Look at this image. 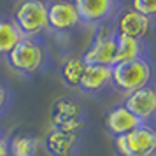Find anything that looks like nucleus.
I'll list each match as a JSON object with an SVG mask.
<instances>
[{
	"mask_svg": "<svg viewBox=\"0 0 156 156\" xmlns=\"http://www.w3.org/2000/svg\"><path fill=\"white\" fill-rule=\"evenodd\" d=\"M132 9L146 18H156V0H132Z\"/></svg>",
	"mask_w": 156,
	"mask_h": 156,
	"instance_id": "18",
	"label": "nucleus"
},
{
	"mask_svg": "<svg viewBox=\"0 0 156 156\" xmlns=\"http://www.w3.org/2000/svg\"><path fill=\"white\" fill-rule=\"evenodd\" d=\"M153 156H156V154H153Z\"/></svg>",
	"mask_w": 156,
	"mask_h": 156,
	"instance_id": "21",
	"label": "nucleus"
},
{
	"mask_svg": "<svg viewBox=\"0 0 156 156\" xmlns=\"http://www.w3.org/2000/svg\"><path fill=\"white\" fill-rule=\"evenodd\" d=\"M84 60L83 56H69L63 62V65L60 67V77L69 88H77L79 81L83 77V72H84Z\"/></svg>",
	"mask_w": 156,
	"mask_h": 156,
	"instance_id": "17",
	"label": "nucleus"
},
{
	"mask_svg": "<svg viewBox=\"0 0 156 156\" xmlns=\"http://www.w3.org/2000/svg\"><path fill=\"white\" fill-rule=\"evenodd\" d=\"M153 77V67L147 58H139L132 62H121L112 65V83L111 84L121 93H132L149 84Z\"/></svg>",
	"mask_w": 156,
	"mask_h": 156,
	"instance_id": "2",
	"label": "nucleus"
},
{
	"mask_svg": "<svg viewBox=\"0 0 156 156\" xmlns=\"http://www.w3.org/2000/svg\"><path fill=\"white\" fill-rule=\"evenodd\" d=\"M23 37L14 21L7 16H0V56H7Z\"/></svg>",
	"mask_w": 156,
	"mask_h": 156,
	"instance_id": "16",
	"label": "nucleus"
},
{
	"mask_svg": "<svg viewBox=\"0 0 156 156\" xmlns=\"http://www.w3.org/2000/svg\"><path fill=\"white\" fill-rule=\"evenodd\" d=\"M79 14V21L91 27L107 23L118 11V0H72Z\"/></svg>",
	"mask_w": 156,
	"mask_h": 156,
	"instance_id": "7",
	"label": "nucleus"
},
{
	"mask_svg": "<svg viewBox=\"0 0 156 156\" xmlns=\"http://www.w3.org/2000/svg\"><path fill=\"white\" fill-rule=\"evenodd\" d=\"M49 121L55 130L79 133L86 125V116L79 102L63 97L55 100L49 112Z\"/></svg>",
	"mask_w": 156,
	"mask_h": 156,
	"instance_id": "6",
	"label": "nucleus"
},
{
	"mask_svg": "<svg viewBox=\"0 0 156 156\" xmlns=\"http://www.w3.org/2000/svg\"><path fill=\"white\" fill-rule=\"evenodd\" d=\"M144 53H146L144 39H133V37L116 34V63L146 58Z\"/></svg>",
	"mask_w": 156,
	"mask_h": 156,
	"instance_id": "15",
	"label": "nucleus"
},
{
	"mask_svg": "<svg viewBox=\"0 0 156 156\" xmlns=\"http://www.w3.org/2000/svg\"><path fill=\"white\" fill-rule=\"evenodd\" d=\"M116 34L118 35H126L133 39H144L151 30V20L144 14L137 12L133 9H123L116 16Z\"/></svg>",
	"mask_w": 156,
	"mask_h": 156,
	"instance_id": "11",
	"label": "nucleus"
},
{
	"mask_svg": "<svg viewBox=\"0 0 156 156\" xmlns=\"http://www.w3.org/2000/svg\"><path fill=\"white\" fill-rule=\"evenodd\" d=\"M112 83V67L86 63L83 77L79 81V90L84 95H98Z\"/></svg>",
	"mask_w": 156,
	"mask_h": 156,
	"instance_id": "12",
	"label": "nucleus"
},
{
	"mask_svg": "<svg viewBox=\"0 0 156 156\" xmlns=\"http://www.w3.org/2000/svg\"><path fill=\"white\" fill-rule=\"evenodd\" d=\"M84 63L112 67L116 63V30L107 23L97 27L90 48L83 53Z\"/></svg>",
	"mask_w": 156,
	"mask_h": 156,
	"instance_id": "5",
	"label": "nucleus"
},
{
	"mask_svg": "<svg viewBox=\"0 0 156 156\" xmlns=\"http://www.w3.org/2000/svg\"><path fill=\"white\" fill-rule=\"evenodd\" d=\"M21 37L35 39L48 30V2L46 0H20L11 18Z\"/></svg>",
	"mask_w": 156,
	"mask_h": 156,
	"instance_id": "1",
	"label": "nucleus"
},
{
	"mask_svg": "<svg viewBox=\"0 0 156 156\" xmlns=\"http://www.w3.org/2000/svg\"><path fill=\"white\" fill-rule=\"evenodd\" d=\"M5 60L12 70L21 74H34L46 62V49L39 41L23 37L14 46V49L5 56Z\"/></svg>",
	"mask_w": 156,
	"mask_h": 156,
	"instance_id": "4",
	"label": "nucleus"
},
{
	"mask_svg": "<svg viewBox=\"0 0 156 156\" xmlns=\"http://www.w3.org/2000/svg\"><path fill=\"white\" fill-rule=\"evenodd\" d=\"M123 105L140 123H149L156 118V88L144 86L125 97Z\"/></svg>",
	"mask_w": 156,
	"mask_h": 156,
	"instance_id": "8",
	"label": "nucleus"
},
{
	"mask_svg": "<svg viewBox=\"0 0 156 156\" xmlns=\"http://www.w3.org/2000/svg\"><path fill=\"white\" fill-rule=\"evenodd\" d=\"M139 125H142V123L123 104L112 107L105 116V128L112 137H119V135L128 133Z\"/></svg>",
	"mask_w": 156,
	"mask_h": 156,
	"instance_id": "14",
	"label": "nucleus"
},
{
	"mask_svg": "<svg viewBox=\"0 0 156 156\" xmlns=\"http://www.w3.org/2000/svg\"><path fill=\"white\" fill-rule=\"evenodd\" d=\"M42 142L51 156H72V153L76 151L79 144V133L51 128L46 139H42Z\"/></svg>",
	"mask_w": 156,
	"mask_h": 156,
	"instance_id": "13",
	"label": "nucleus"
},
{
	"mask_svg": "<svg viewBox=\"0 0 156 156\" xmlns=\"http://www.w3.org/2000/svg\"><path fill=\"white\" fill-rule=\"evenodd\" d=\"M114 149L119 156L156 154V126L142 123L132 132L114 137Z\"/></svg>",
	"mask_w": 156,
	"mask_h": 156,
	"instance_id": "3",
	"label": "nucleus"
},
{
	"mask_svg": "<svg viewBox=\"0 0 156 156\" xmlns=\"http://www.w3.org/2000/svg\"><path fill=\"white\" fill-rule=\"evenodd\" d=\"M42 139L28 128H16L7 137V156H41Z\"/></svg>",
	"mask_w": 156,
	"mask_h": 156,
	"instance_id": "10",
	"label": "nucleus"
},
{
	"mask_svg": "<svg viewBox=\"0 0 156 156\" xmlns=\"http://www.w3.org/2000/svg\"><path fill=\"white\" fill-rule=\"evenodd\" d=\"M79 14L72 0H49L48 2V28L67 32L77 27Z\"/></svg>",
	"mask_w": 156,
	"mask_h": 156,
	"instance_id": "9",
	"label": "nucleus"
},
{
	"mask_svg": "<svg viewBox=\"0 0 156 156\" xmlns=\"http://www.w3.org/2000/svg\"><path fill=\"white\" fill-rule=\"evenodd\" d=\"M11 98H12V91L9 88L7 81L0 79V114L7 109V105L11 104Z\"/></svg>",
	"mask_w": 156,
	"mask_h": 156,
	"instance_id": "19",
	"label": "nucleus"
},
{
	"mask_svg": "<svg viewBox=\"0 0 156 156\" xmlns=\"http://www.w3.org/2000/svg\"><path fill=\"white\" fill-rule=\"evenodd\" d=\"M0 156H7V137L0 132Z\"/></svg>",
	"mask_w": 156,
	"mask_h": 156,
	"instance_id": "20",
	"label": "nucleus"
}]
</instances>
